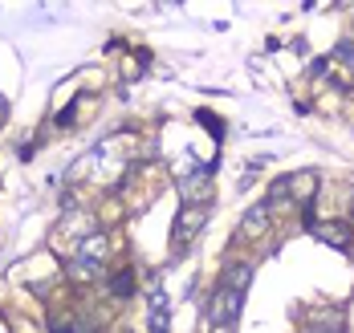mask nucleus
Listing matches in <instances>:
<instances>
[{"mask_svg":"<svg viewBox=\"0 0 354 333\" xmlns=\"http://www.w3.org/2000/svg\"><path fill=\"white\" fill-rule=\"evenodd\" d=\"M179 195H183V208L192 203V199H200V208L212 199V179H208V171H196V175H183L179 179Z\"/></svg>","mask_w":354,"mask_h":333,"instance_id":"obj_3","label":"nucleus"},{"mask_svg":"<svg viewBox=\"0 0 354 333\" xmlns=\"http://www.w3.org/2000/svg\"><path fill=\"white\" fill-rule=\"evenodd\" d=\"M66 272H70L73 281H94V276H102V264H94V260L73 256L70 264H66Z\"/></svg>","mask_w":354,"mask_h":333,"instance_id":"obj_8","label":"nucleus"},{"mask_svg":"<svg viewBox=\"0 0 354 333\" xmlns=\"http://www.w3.org/2000/svg\"><path fill=\"white\" fill-rule=\"evenodd\" d=\"M265 223H269L265 208H252V212L245 216V223H241V236H261V232H265Z\"/></svg>","mask_w":354,"mask_h":333,"instance_id":"obj_9","label":"nucleus"},{"mask_svg":"<svg viewBox=\"0 0 354 333\" xmlns=\"http://www.w3.org/2000/svg\"><path fill=\"white\" fill-rule=\"evenodd\" d=\"M204 220H208V212H204L200 203H196V208H183V212H179V220H176V244H183L192 232H200Z\"/></svg>","mask_w":354,"mask_h":333,"instance_id":"obj_4","label":"nucleus"},{"mask_svg":"<svg viewBox=\"0 0 354 333\" xmlns=\"http://www.w3.org/2000/svg\"><path fill=\"white\" fill-rule=\"evenodd\" d=\"M4 118H8V102L0 98V126H4Z\"/></svg>","mask_w":354,"mask_h":333,"instance_id":"obj_11","label":"nucleus"},{"mask_svg":"<svg viewBox=\"0 0 354 333\" xmlns=\"http://www.w3.org/2000/svg\"><path fill=\"white\" fill-rule=\"evenodd\" d=\"M167 317H171L167 293L163 289H151V333H167Z\"/></svg>","mask_w":354,"mask_h":333,"instance_id":"obj_6","label":"nucleus"},{"mask_svg":"<svg viewBox=\"0 0 354 333\" xmlns=\"http://www.w3.org/2000/svg\"><path fill=\"white\" fill-rule=\"evenodd\" d=\"M334 333H338V330H334Z\"/></svg>","mask_w":354,"mask_h":333,"instance_id":"obj_14","label":"nucleus"},{"mask_svg":"<svg viewBox=\"0 0 354 333\" xmlns=\"http://www.w3.org/2000/svg\"><path fill=\"white\" fill-rule=\"evenodd\" d=\"M351 208H354V203H351Z\"/></svg>","mask_w":354,"mask_h":333,"instance_id":"obj_15","label":"nucleus"},{"mask_svg":"<svg viewBox=\"0 0 354 333\" xmlns=\"http://www.w3.org/2000/svg\"><path fill=\"white\" fill-rule=\"evenodd\" d=\"M135 289V281H131V272H122L118 281H114V293H131Z\"/></svg>","mask_w":354,"mask_h":333,"instance_id":"obj_10","label":"nucleus"},{"mask_svg":"<svg viewBox=\"0 0 354 333\" xmlns=\"http://www.w3.org/2000/svg\"><path fill=\"white\" fill-rule=\"evenodd\" d=\"M314 236L318 240H330L334 248H351V232L342 223H314Z\"/></svg>","mask_w":354,"mask_h":333,"instance_id":"obj_7","label":"nucleus"},{"mask_svg":"<svg viewBox=\"0 0 354 333\" xmlns=\"http://www.w3.org/2000/svg\"><path fill=\"white\" fill-rule=\"evenodd\" d=\"M248 281H252V268H248V264H232V268L224 272V281H220V289H216L212 305H208L212 330H232V321H236V313H241V305H245Z\"/></svg>","mask_w":354,"mask_h":333,"instance_id":"obj_1","label":"nucleus"},{"mask_svg":"<svg viewBox=\"0 0 354 333\" xmlns=\"http://www.w3.org/2000/svg\"><path fill=\"white\" fill-rule=\"evenodd\" d=\"M106 252H110V248H106V236H102V232H90V236H86V240L77 244V252H73V256L102 264V260H106Z\"/></svg>","mask_w":354,"mask_h":333,"instance_id":"obj_5","label":"nucleus"},{"mask_svg":"<svg viewBox=\"0 0 354 333\" xmlns=\"http://www.w3.org/2000/svg\"><path fill=\"white\" fill-rule=\"evenodd\" d=\"M314 191H318V175H314V171H306V175H289V179H281V183L269 191V203H277V199H289V195H297V199L306 203Z\"/></svg>","mask_w":354,"mask_h":333,"instance_id":"obj_2","label":"nucleus"},{"mask_svg":"<svg viewBox=\"0 0 354 333\" xmlns=\"http://www.w3.org/2000/svg\"><path fill=\"white\" fill-rule=\"evenodd\" d=\"M0 333H4V321H0Z\"/></svg>","mask_w":354,"mask_h":333,"instance_id":"obj_13","label":"nucleus"},{"mask_svg":"<svg viewBox=\"0 0 354 333\" xmlns=\"http://www.w3.org/2000/svg\"><path fill=\"white\" fill-rule=\"evenodd\" d=\"M216 333H232V330H216Z\"/></svg>","mask_w":354,"mask_h":333,"instance_id":"obj_12","label":"nucleus"}]
</instances>
